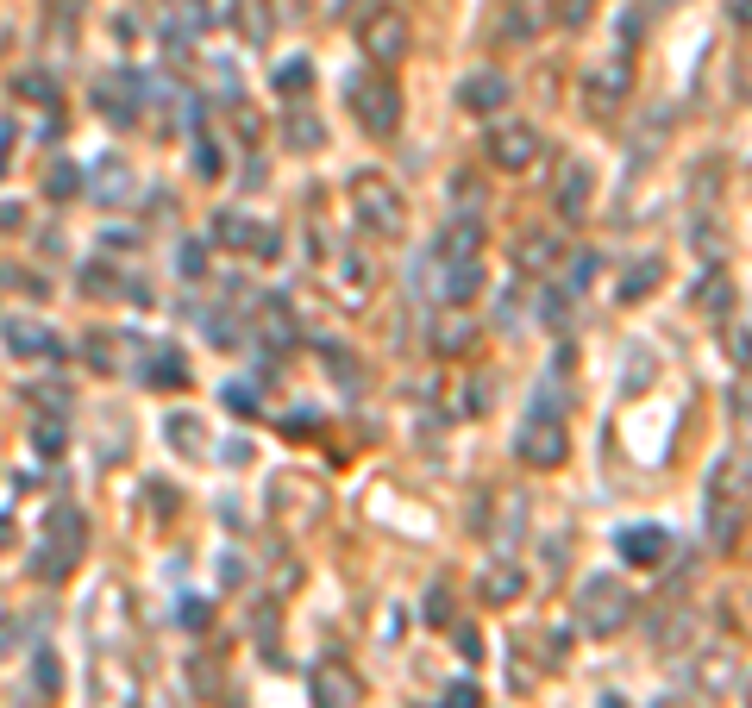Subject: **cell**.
<instances>
[{"mask_svg":"<svg viewBox=\"0 0 752 708\" xmlns=\"http://www.w3.org/2000/svg\"><path fill=\"white\" fill-rule=\"evenodd\" d=\"M652 708H696V702H677V696H658Z\"/></svg>","mask_w":752,"mask_h":708,"instance_id":"obj_60","label":"cell"},{"mask_svg":"<svg viewBox=\"0 0 752 708\" xmlns=\"http://www.w3.org/2000/svg\"><path fill=\"white\" fill-rule=\"evenodd\" d=\"M126 195H132V170H126L120 157H101V163H94V201L120 207Z\"/></svg>","mask_w":752,"mask_h":708,"instance_id":"obj_26","label":"cell"},{"mask_svg":"<svg viewBox=\"0 0 752 708\" xmlns=\"http://www.w3.org/2000/svg\"><path fill=\"white\" fill-rule=\"evenodd\" d=\"M590 195H596V170H590L583 157H564V163H558V182H552L558 214H564V220H583V214H590Z\"/></svg>","mask_w":752,"mask_h":708,"instance_id":"obj_10","label":"cell"},{"mask_svg":"<svg viewBox=\"0 0 752 708\" xmlns=\"http://www.w3.org/2000/svg\"><path fill=\"white\" fill-rule=\"evenodd\" d=\"M740 514H746V452H727L709 477V539L721 552H734Z\"/></svg>","mask_w":752,"mask_h":708,"instance_id":"obj_1","label":"cell"},{"mask_svg":"<svg viewBox=\"0 0 752 708\" xmlns=\"http://www.w3.org/2000/svg\"><path fill=\"white\" fill-rule=\"evenodd\" d=\"M351 207H358V220L370 232H383V239H402L408 232V207H402V188L376 170H358L351 176Z\"/></svg>","mask_w":752,"mask_h":708,"instance_id":"obj_3","label":"cell"},{"mask_svg":"<svg viewBox=\"0 0 752 708\" xmlns=\"http://www.w3.org/2000/svg\"><path fill=\"white\" fill-rule=\"evenodd\" d=\"M690 633H696V621L684 615V608H677V615H665V621H658V646H671V640H690Z\"/></svg>","mask_w":752,"mask_h":708,"instance_id":"obj_45","label":"cell"},{"mask_svg":"<svg viewBox=\"0 0 752 708\" xmlns=\"http://www.w3.org/2000/svg\"><path fill=\"white\" fill-rule=\"evenodd\" d=\"M214 239L226 245V251H245V257H276L282 251V239L270 226H257L251 214H220L214 220Z\"/></svg>","mask_w":752,"mask_h":708,"instance_id":"obj_11","label":"cell"},{"mask_svg":"<svg viewBox=\"0 0 752 708\" xmlns=\"http://www.w3.org/2000/svg\"><path fill=\"white\" fill-rule=\"evenodd\" d=\"M727 19H734V26H746V0H727Z\"/></svg>","mask_w":752,"mask_h":708,"instance_id":"obj_59","label":"cell"},{"mask_svg":"<svg viewBox=\"0 0 752 708\" xmlns=\"http://www.w3.org/2000/svg\"><path fill=\"white\" fill-rule=\"evenodd\" d=\"M477 289H483V257L477 264H445V308H464Z\"/></svg>","mask_w":752,"mask_h":708,"instance_id":"obj_28","label":"cell"},{"mask_svg":"<svg viewBox=\"0 0 752 708\" xmlns=\"http://www.w3.org/2000/svg\"><path fill=\"white\" fill-rule=\"evenodd\" d=\"M627 621H633V589H627L621 577L596 571V577L577 583V627H583V633L608 640V633H621Z\"/></svg>","mask_w":752,"mask_h":708,"instance_id":"obj_2","label":"cell"},{"mask_svg":"<svg viewBox=\"0 0 752 708\" xmlns=\"http://www.w3.org/2000/svg\"><path fill=\"white\" fill-rule=\"evenodd\" d=\"M276 94H289V101H301V94H308L314 88V63L308 57H289V63H276Z\"/></svg>","mask_w":752,"mask_h":708,"instance_id":"obj_30","label":"cell"},{"mask_svg":"<svg viewBox=\"0 0 752 708\" xmlns=\"http://www.w3.org/2000/svg\"><path fill=\"white\" fill-rule=\"evenodd\" d=\"M282 138H289L295 151H320L326 145V126L314 120V113H289V120H282Z\"/></svg>","mask_w":752,"mask_h":708,"instance_id":"obj_32","label":"cell"},{"mask_svg":"<svg viewBox=\"0 0 752 708\" xmlns=\"http://www.w3.org/2000/svg\"><path fill=\"white\" fill-rule=\"evenodd\" d=\"M176 264H182V276H201V270H207V245H182Z\"/></svg>","mask_w":752,"mask_h":708,"instance_id":"obj_48","label":"cell"},{"mask_svg":"<svg viewBox=\"0 0 752 708\" xmlns=\"http://www.w3.org/2000/svg\"><path fill=\"white\" fill-rule=\"evenodd\" d=\"M220 401H226V408L239 414V420H257V408H264V401H257V389H251V383H226V389H220Z\"/></svg>","mask_w":752,"mask_h":708,"instance_id":"obj_37","label":"cell"},{"mask_svg":"<svg viewBox=\"0 0 752 708\" xmlns=\"http://www.w3.org/2000/svg\"><path fill=\"white\" fill-rule=\"evenodd\" d=\"M590 13H596V0H558V7H552V19H558V26H564V32H577V26H590Z\"/></svg>","mask_w":752,"mask_h":708,"instance_id":"obj_40","label":"cell"},{"mask_svg":"<svg viewBox=\"0 0 752 708\" xmlns=\"http://www.w3.org/2000/svg\"><path fill=\"white\" fill-rule=\"evenodd\" d=\"M351 107H358L364 132H376V138H389L395 126H402V94H395V82H383V76H358L351 82Z\"/></svg>","mask_w":752,"mask_h":708,"instance_id":"obj_5","label":"cell"},{"mask_svg":"<svg viewBox=\"0 0 752 708\" xmlns=\"http://www.w3.org/2000/svg\"><path fill=\"white\" fill-rule=\"evenodd\" d=\"M489 408V383H464V401H458V414H483Z\"/></svg>","mask_w":752,"mask_h":708,"instance_id":"obj_49","label":"cell"},{"mask_svg":"<svg viewBox=\"0 0 752 708\" xmlns=\"http://www.w3.org/2000/svg\"><path fill=\"white\" fill-rule=\"evenodd\" d=\"M627 88H633V69H627V57H615V63H596L590 76H583V94H590V107H596V113L621 107V101H627Z\"/></svg>","mask_w":752,"mask_h":708,"instance_id":"obj_14","label":"cell"},{"mask_svg":"<svg viewBox=\"0 0 752 708\" xmlns=\"http://www.w3.org/2000/svg\"><path fill=\"white\" fill-rule=\"evenodd\" d=\"M514 445H521V458L533 464V470H558L564 464V452H571V433H564V420L558 414H527L521 420V439H514Z\"/></svg>","mask_w":752,"mask_h":708,"instance_id":"obj_6","label":"cell"},{"mask_svg":"<svg viewBox=\"0 0 752 708\" xmlns=\"http://www.w3.org/2000/svg\"><path fill=\"white\" fill-rule=\"evenodd\" d=\"M7 345L13 358H63V339L38 320H7Z\"/></svg>","mask_w":752,"mask_h":708,"instance_id":"obj_18","label":"cell"},{"mask_svg":"<svg viewBox=\"0 0 752 708\" xmlns=\"http://www.w3.org/2000/svg\"><path fill=\"white\" fill-rule=\"evenodd\" d=\"M658 282H665V257H640V264H627V270H621L615 295H621V301H646Z\"/></svg>","mask_w":752,"mask_h":708,"instance_id":"obj_23","label":"cell"},{"mask_svg":"<svg viewBox=\"0 0 752 708\" xmlns=\"http://www.w3.org/2000/svg\"><path fill=\"white\" fill-rule=\"evenodd\" d=\"M564 282H571V289H583V282H596V257L583 251V257H571V270H564Z\"/></svg>","mask_w":752,"mask_h":708,"instance_id":"obj_46","label":"cell"},{"mask_svg":"<svg viewBox=\"0 0 752 708\" xmlns=\"http://www.w3.org/2000/svg\"><path fill=\"white\" fill-rule=\"evenodd\" d=\"M345 295H351V308H364V295H370V270H364V257H345Z\"/></svg>","mask_w":752,"mask_h":708,"instance_id":"obj_41","label":"cell"},{"mask_svg":"<svg viewBox=\"0 0 752 708\" xmlns=\"http://www.w3.org/2000/svg\"><path fill=\"white\" fill-rule=\"evenodd\" d=\"M320 364H326V370H333V376H339V383H345V389H358V383H364V370H358V364H351V351H345V345H320Z\"/></svg>","mask_w":752,"mask_h":708,"instance_id":"obj_34","label":"cell"},{"mask_svg":"<svg viewBox=\"0 0 752 708\" xmlns=\"http://www.w3.org/2000/svg\"><path fill=\"white\" fill-rule=\"evenodd\" d=\"M477 702H483V696H477V683H452L439 708H477Z\"/></svg>","mask_w":752,"mask_h":708,"instance_id":"obj_47","label":"cell"},{"mask_svg":"<svg viewBox=\"0 0 752 708\" xmlns=\"http://www.w3.org/2000/svg\"><path fill=\"white\" fill-rule=\"evenodd\" d=\"M533 26H539V13L527 7V0H508V19H502V44H521V38H533Z\"/></svg>","mask_w":752,"mask_h":708,"instance_id":"obj_33","label":"cell"},{"mask_svg":"<svg viewBox=\"0 0 752 708\" xmlns=\"http://www.w3.org/2000/svg\"><path fill=\"white\" fill-rule=\"evenodd\" d=\"M257 301H264V308H257V339H264L270 351H282V345L295 339V314L282 308L276 295H257Z\"/></svg>","mask_w":752,"mask_h":708,"instance_id":"obj_24","label":"cell"},{"mask_svg":"<svg viewBox=\"0 0 752 708\" xmlns=\"http://www.w3.org/2000/svg\"><path fill=\"white\" fill-rule=\"evenodd\" d=\"M163 439H170L182 458H207V420L201 414H170L163 420Z\"/></svg>","mask_w":752,"mask_h":708,"instance_id":"obj_21","label":"cell"},{"mask_svg":"<svg viewBox=\"0 0 752 708\" xmlns=\"http://www.w3.org/2000/svg\"><path fill=\"white\" fill-rule=\"evenodd\" d=\"M232 107V126H239V138L245 145H257V138H264V120H257V107H245V101H226Z\"/></svg>","mask_w":752,"mask_h":708,"instance_id":"obj_42","label":"cell"},{"mask_svg":"<svg viewBox=\"0 0 752 708\" xmlns=\"http://www.w3.org/2000/svg\"><path fill=\"white\" fill-rule=\"evenodd\" d=\"M521 589H527V577L514 571L508 558L483 564V577H477V596H483V602H514V596H521Z\"/></svg>","mask_w":752,"mask_h":708,"instance_id":"obj_22","label":"cell"},{"mask_svg":"<svg viewBox=\"0 0 752 708\" xmlns=\"http://www.w3.org/2000/svg\"><path fill=\"white\" fill-rule=\"evenodd\" d=\"M138 94H145L138 76H107L101 88H94V101H101V113L120 126V120H138Z\"/></svg>","mask_w":752,"mask_h":708,"instance_id":"obj_19","label":"cell"},{"mask_svg":"<svg viewBox=\"0 0 752 708\" xmlns=\"http://www.w3.org/2000/svg\"><path fill=\"white\" fill-rule=\"evenodd\" d=\"M82 539H88V527H82V514L76 508H51V521H44V539H38V558H32V571L44 577V583H57L69 564H76V552H82Z\"/></svg>","mask_w":752,"mask_h":708,"instance_id":"obj_4","label":"cell"},{"mask_svg":"<svg viewBox=\"0 0 752 708\" xmlns=\"http://www.w3.org/2000/svg\"><path fill=\"white\" fill-rule=\"evenodd\" d=\"M195 170H201L207 182H214V176H220V157H214V145H201V157H195Z\"/></svg>","mask_w":752,"mask_h":708,"instance_id":"obj_54","label":"cell"},{"mask_svg":"<svg viewBox=\"0 0 752 708\" xmlns=\"http://www.w3.org/2000/svg\"><path fill=\"white\" fill-rule=\"evenodd\" d=\"M13 88H19V94H32V101H44V107L57 101V82L44 76V69H19V82H13Z\"/></svg>","mask_w":752,"mask_h":708,"instance_id":"obj_38","label":"cell"},{"mask_svg":"<svg viewBox=\"0 0 752 708\" xmlns=\"http://www.w3.org/2000/svg\"><path fill=\"white\" fill-rule=\"evenodd\" d=\"M427 345L439 351V358H464V351L477 345V320H470L464 308H445V314L433 320V333H427Z\"/></svg>","mask_w":752,"mask_h":708,"instance_id":"obj_16","label":"cell"},{"mask_svg":"<svg viewBox=\"0 0 752 708\" xmlns=\"http://www.w3.org/2000/svg\"><path fill=\"white\" fill-rule=\"evenodd\" d=\"M508 94H514V88H508L502 69H477V76L458 82V107H464V113H496Z\"/></svg>","mask_w":752,"mask_h":708,"instance_id":"obj_15","label":"cell"},{"mask_svg":"<svg viewBox=\"0 0 752 708\" xmlns=\"http://www.w3.org/2000/svg\"><path fill=\"white\" fill-rule=\"evenodd\" d=\"M621 558L627 564H640V571H652V564H665V552H671V533L665 527H621Z\"/></svg>","mask_w":752,"mask_h":708,"instance_id":"obj_17","label":"cell"},{"mask_svg":"<svg viewBox=\"0 0 752 708\" xmlns=\"http://www.w3.org/2000/svg\"><path fill=\"white\" fill-rule=\"evenodd\" d=\"M314 702L320 708H358L364 702V677L345 665V658H326V665L314 671Z\"/></svg>","mask_w":752,"mask_h":708,"instance_id":"obj_13","label":"cell"},{"mask_svg":"<svg viewBox=\"0 0 752 708\" xmlns=\"http://www.w3.org/2000/svg\"><path fill=\"white\" fill-rule=\"evenodd\" d=\"M564 301H571V295H564V289H552L546 301H539V320H546V326H564Z\"/></svg>","mask_w":752,"mask_h":708,"instance_id":"obj_50","label":"cell"},{"mask_svg":"<svg viewBox=\"0 0 752 708\" xmlns=\"http://www.w3.org/2000/svg\"><path fill=\"white\" fill-rule=\"evenodd\" d=\"M558 239H552V232H521V245H514V264H521V270H533V276H546L552 264H558Z\"/></svg>","mask_w":752,"mask_h":708,"instance_id":"obj_25","label":"cell"},{"mask_svg":"<svg viewBox=\"0 0 752 708\" xmlns=\"http://www.w3.org/2000/svg\"><path fill=\"white\" fill-rule=\"evenodd\" d=\"M19 226V207H7V201H0V232H13Z\"/></svg>","mask_w":752,"mask_h":708,"instance_id":"obj_58","label":"cell"},{"mask_svg":"<svg viewBox=\"0 0 752 708\" xmlns=\"http://www.w3.org/2000/svg\"><path fill=\"white\" fill-rule=\"evenodd\" d=\"M13 640H19V627H13V621H0V658L13 652Z\"/></svg>","mask_w":752,"mask_h":708,"instance_id":"obj_57","label":"cell"},{"mask_svg":"<svg viewBox=\"0 0 752 708\" xmlns=\"http://www.w3.org/2000/svg\"><path fill=\"white\" fill-rule=\"evenodd\" d=\"M602 708H621V696H602Z\"/></svg>","mask_w":752,"mask_h":708,"instance_id":"obj_61","label":"cell"},{"mask_svg":"<svg viewBox=\"0 0 752 708\" xmlns=\"http://www.w3.org/2000/svg\"><path fill=\"white\" fill-rule=\"evenodd\" d=\"M477 251H483V226L477 220H452V226H445L439 264H477Z\"/></svg>","mask_w":752,"mask_h":708,"instance_id":"obj_20","label":"cell"},{"mask_svg":"<svg viewBox=\"0 0 752 708\" xmlns=\"http://www.w3.org/2000/svg\"><path fill=\"white\" fill-rule=\"evenodd\" d=\"M364 51L376 57V63H402L408 51H414V26L395 7H376L370 19H364Z\"/></svg>","mask_w":752,"mask_h":708,"instance_id":"obj_7","label":"cell"},{"mask_svg":"<svg viewBox=\"0 0 752 708\" xmlns=\"http://www.w3.org/2000/svg\"><path fill=\"white\" fill-rule=\"evenodd\" d=\"M696 251L709 257V264H721V251H727V232H721V226H709V220H702V226H696Z\"/></svg>","mask_w":752,"mask_h":708,"instance_id":"obj_44","label":"cell"},{"mask_svg":"<svg viewBox=\"0 0 752 708\" xmlns=\"http://www.w3.org/2000/svg\"><path fill=\"white\" fill-rule=\"evenodd\" d=\"M145 376H151L157 389H188V364L176 358V351H163V345H157L151 358H145Z\"/></svg>","mask_w":752,"mask_h":708,"instance_id":"obj_29","label":"cell"},{"mask_svg":"<svg viewBox=\"0 0 752 708\" xmlns=\"http://www.w3.org/2000/svg\"><path fill=\"white\" fill-rule=\"evenodd\" d=\"M270 508H276L289 527H308L314 514H320V483H314V477H276V483H270Z\"/></svg>","mask_w":752,"mask_h":708,"instance_id":"obj_12","label":"cell"},{"mask_svg":"<svg viewBox=\"0 0 752 708\" xmlns=\"http://www.w3.org/2000/svg\"><path fill=\"white\" fill-rule=\"evenodd\" d=\"M727 358L746 364V326H734V333H727Z\"/></svg>","mask_w":752,"mask_h":708,"instance_id":"obj_55","label":"cell"},{"mask_svg":"<svg viewBox=\"0 0 752 708\" xmlns=\"http://www.w3.org/2000/svg\"><path fill=\"white\" fill-rule=\"evenodd\" d=\"M734 301H740V295H734V276L709 270V276L696 282V308H702V314H734Z\"/></svg>","mask_w":752,"mask_h":708,"instance_id":"obj_27","label":"cell"},{"mask_svg":"<svg viewBox=\"0 0 752 708\" xmlns=\"http://www.w3.org/2000/svg\"><path fill=\"white\" fill-rule=\"evenodd\" d=\"M32 677H38V690H44V696H57V690H63V665H57V652H38V658H32Z\"/></svg>","mask_w":752,"mask_h":708,"instance_id":"obj_39","label":"cell"},{"mask_svg":"<svg viewBox=\"0 0 752 708\" xmlns=\"http://www.w3.org/2000/svg\"><path fill=\"white\" fill-rule=\"evenodd\" d=\"M176 621H182V627H188V633H201V627H207V621H214V608H207V602H201V596H182V608H176Z\"/></svg>","mask_w":752,"mask_h":708,"instance_id":"obj_43","label":"cell"},{"mask_svg":"<svg viewBox=\"0 0 752 708\" xmlns=\"http://www.w3.org/2000/svg\"><path fill=\"white\" fill-rule=\"evenodd\" d=\"M220 458H226V464H251V445H245V439H232Z\"/></svg>","mask_w":752,"mask_h":708,"instance_id":"obj_56","label":"cell"},{"mask_svg":"<svg viewBox=\"0 0 752 708\" xmlns=\"http://www.w3.org/2000/svg\"><path fill=\"white\" fill-rule=\"evenodd\" d=\"M483 151H489L496 170H527V163L539 157V132H533L527 120H502V126H489Z\"/></svg>","mask_w":752,"mask_h":708,"instance_id":"obj_8","label":"cell"},{"mask_svg":"<svg viewBox=\"0 0 752 708\" xmlns=\"http://www.w3.org/2000/svg\"><path fill=\"white\" fill-rule=\"evenodd\" d=\"M690 677H696V690H702V696H715V702L740 696V652H734V646H709V652H696Z\"/></svg>","mask_w":752,"mask_h":708,"instance_id":"obj_9","label":"cell"},{"mask_svg":"<svg viewBox=\"0 0 752 708\" xmlns=\"http://www.w3.org/2000/svg\"><path fill=\"white\" fill-rule=\"evenodd\" d=\"M76 188H82V170H76V163H51V176H44V195H51V201H69Z\"/></svg>","mask_w":752,"mask_h":708,"instance_id":"obj_36","label":"cell"},{"mask_svg":"<svg viewBox=\"0 0 752 708\" xmlns=\"http://www.w3.org/2000/svg\"><path fill=\"white\" fill-rule=\"evenodd\" d=\"M420 615H427V627H452V583H433L427 602H420Z\"/></svg>","mask_w":752,"mask_h":708,"instance_id":"obj_35","label":"cell"},{"mask_svg":"<svg viewBox=\"0 0 752 708\" xmlns=\"http://www.w3.org/2000/svg\"><path fill=\"white\" fill-rule=\"evenodd\" d=\"M458 658H470V665L483 658V633L477 627H458Z\"/></svg>","mask_w":752,"mask_h":708,"instance_id":"obj_52","label":"cell"},{"mask_svg":"<svg viewBox=\"0 0 752 708\" xmlns=\"http://www.w3.org/2000/svg\"><path fill=\"white\" fill-rule=\"evenodd\" d=\"M232 19H239V32H245L251 44L270 38V0H232Z\"/></svg>","mask_w":752,"mask_h":708,"instance_id":"obj_31","label":"cell"},{"mask_svg":"<svg viewBox=\"0 0 752 708\" xmlns=\"http://www.w3.org/2000/svg\"><path fill=\"white\" fill-rule=\"evenodd\" d=\"M38 452H44V458L63 452V427H57V420H44V427H38Z\"/></svg>","mask_w":752,"mask_h":708,"instance_id":"obj_51","label":"cell"},{"mask_svg":"<svg viewBox=\"0 0 752 708\" xmlns=\"http://www.w3.org/2000/svg\"><path fill=\"white\" fill-rule=\"evenodd\" d=\"M107 345H113L107 333H94V339H88V364H94V370H113V351H107Z\"/></svg>","mask_w":752,"mask_h":708,"instance_id":"obj_53","label":"cell"}]
</instances>
